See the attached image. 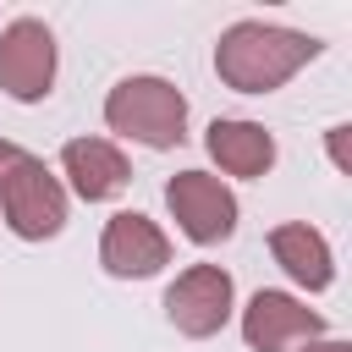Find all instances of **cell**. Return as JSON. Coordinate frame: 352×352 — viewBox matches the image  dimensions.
<instances>
[{"mask_svg": "<svg viewBox=\"0 0 352 352\" xmlns=\"http://www.w3.org/2000/svg\"><path fill=\"white\" fill-rule=\"evenodd\" d=\"M324 44L314 33L297 28H275V22H231L214 44V72L226 88L236 94H270L280 82H292Z\"/></svg>", "mask_w": 352, "mask_h": 352, "instance_id": "cell-1", "label": "cell"}, {"mask_svg": "<svg viewBox=\"0 0 352 352\" xmlns=\"http://www.w3.org/2000/svg\"><path fill=\"white\" fill-rule=\"evenodd\" d=\"M110 132L143 143V148H176L187 138V99L165 77H121L104 94Z\"/></svg>", "mask_w": 352, "mask_h": 352, "instance_id": "cell-2", "label": "cell"}, {"mask_svg": "<svg viewBox=\"0 0 352 352\" xmlns=\"http://www.w3.org/2000/svg\"><path fill=\"white\" fill-rule=\"evenodd\" d=\"M0 214L22 242H44L66 226V187L50 176L44 160L22 154L0 182Z\"/></svg>", "mask_w": 352, "mask_h": 352, "instance_id": "cell-3", "label": "cell"}, {"mask_svg": "<svg viewBox=\"0 0 352 352\" xmlns=\"http://www.w3.org/2000/svg\"><path fill=\"white\" fill-rule=\"evenodd\" d=\"M165 209L176 214V226L187 231V242L209 248V242H226L236 231V192L209 176V170H176L165 182Z\"/></svg>", "mask_w": 352, "mask_h": 352, "instance_id": "cell-4", "label": "cell"}, {"mask_svg": "<svg viewBox=\"0 0 352 352\" xmlns=\"http://www.w3.org/2000/svg\"><path fill=\"white\" fill-rule=\"evenodd\" d=\"M231 302H236L231 275H226L220 264H192V270H182V275L170 280V292H165V319H170L182 336L204 341V336L226 330Z\"/></svg>", "mask_w": 352, "mask_h": 352, "instance_id": "cell-5", "label": "cell"}, {"mask_svg": "<svg viewBox=\"0 0 352 352\" xmlns=\"http://www.w3.org/2000/svg\"><path fill=\"white\" fill-rule=\"evenodd\" d=\"M55 60H60L55 55V33L38 16L6 22V33H0V88L11 99H22V104L44 99L50 82H55Z\"/></svg>", "mask_w": 352, "mask_h": 352, "instance_id": "cell-6", "label": "cell"}, {"mask_svg": "<svg viewBox=\"0 0 352 352\" xmlns=\"http://www.w3.org/2000/svg\"><path fill=\"white\" fill-rule=\"evenodd\" d=\"M99 264L116 275V280H143V275H160L170 264V236L138 214V209H121L110 214L104 236H99Z\"/></svg>", "mask_w": 352, "mask_h": 352, "instance_id": "cell-7", "label": "cell"}, {"mask_svg": "<svg viewBox=\"0 0 352 352\" xmlns=\"http://www.w3.org/2000/svg\"><path fill=\"white\" fill-rule=\"evenodd\" d=\"M319 330H324V319L308 302H297L292 292H253L248 308H242V341L253 352H280L292 341H319Z\"/></svg>", "mask_w": 352, "mask_h": 352, "instance_id": "cell-8", "label": "cell"}, {"mask_svg": "<svg viewBox=\"0 0 352 352\" xmlns=\"http://www.w3.org/2000/svg\"><path fill=\"white\" fill-rule=\"evenodd\" d=\"M60 170L72 176V192L88 198V204H104L132 182V165L110 138H72L60 148Z\"/></svg>", "mask_w": 352, "mask_h": 352, "instance_id": "cell-9", "label": "cell"}, {"mask_svg": "<svg viewBox=\"0 0 352 352\" xmlns=\"http://www.w3.org/2000/svg\"><path fill=\"white\" fill-rule=\"evenodd\" d=\"M270 253H275V264H280L297 286H308V292H324V286L336 280V253H330V242H324L314 226H302V220L275 226V231H270Z\"/></svg>", "mask_w": 352, "mask_h": 352, "instance_id": "cell-10", "label": "cell"}, {"mask_svg": "<svg viewBox=\"0 0 352 352\" xmlns=\"http://www.w3.org/2000/svg\"><path fill=\"white\" fill-rule=\"evenodd\" d=\"M204 143H209V160L226 176H264L275 165V138L258 121H214Z\"/></svg>", "mask_w": 352, "mask_h": 352, "instance_id": "cell-11", "label": "cell"}, {"mask_svg": "<svg viewBox=\"0 0 352 352\" xmlns=\"http://www.w3.org/2000/svg\"><path fill=\"white\" fill-rule=\"evenodd\" d=\"M346 132H352V126H330V160H336V170H352V154H346Z\"/></svg>", "mask_w": 352, "mask_h": 352, "instance_id": "cell-12", "label": "cell"}, {"mask_svg": "<svg viewBox=\"0 0 352 352\" xmlns=\"http://www.w3.org/2000/svg\"><path fill=\"white\" fill-rule=\"evenodd\" d=\"M22 154H28V148H16L11 138H0V182H6V170H11V165H16Z\"/></svg>", "mask_w": 352, "mask_h": 352, "instance_id": "cell-13", "label": "cell"}, {"mask_svg": "<svg viewBox=\"0 0 352 352\" xmlns=\"http://www.w3.org/2000/svg\"><path fill=\"white\" fill-rule=\"evenodd\" d=\"M302 352H352L346 341H302Z\"/></svg>", "mask_w": 352, "mask_h": 352, "instance_id": "cell-14", "label": "cell"}]
</instances>
